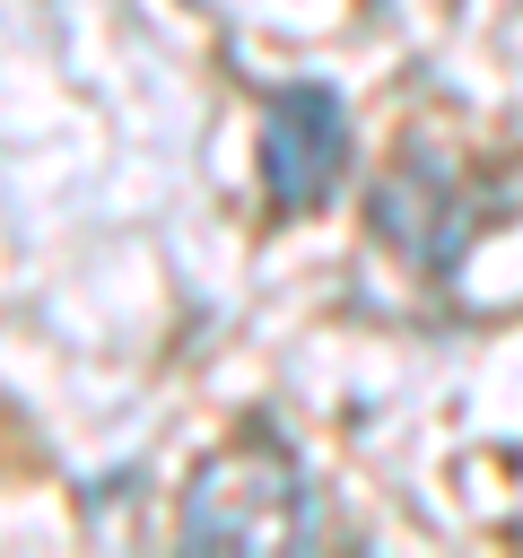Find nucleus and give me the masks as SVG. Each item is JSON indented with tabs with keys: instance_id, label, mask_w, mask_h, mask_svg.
Masks as SVG:
<instances>
[{
	"instance_id": "2",
	"label": "nucleus",
	"mask_w": 523,
	"mask_h": 558,
	"mask_svg": "<svg viewBox=\"0 0 523 558\" xmlns=\"http://www.w3.org/2000/svg\"><path fill=\"white\" fill-rule=\"evenodd\" d=\"M253 166H262V192L270 209H323L349 174V105L340 87L323 78H288L262 96V140H253Z\"/></svg>"
},
{
	"instance_id": "1",
	"label": "nucleus",
	"mask_w": 523,
	"mask_h": 558,
	"mask_svg": "<svg viewBox=\"0 0 523 558\" xmlns=\"http://www.w3.org/2000/svg\"><path fill=\"white\" fill-rule=\"evenodd\" d=\"M174 523H183V549H314L323 497H314L305 462L288 453V436L253 427L192 471Z\"/></svg>"
},
{
	"instance_id": "3",
	"label": "nucleus",
	"mask_w": 523,
	"mask_h": 558,
	"mask_svg": "<svg viewBox=\"0 0 523 558\" xmlns=\"http://www.w3.org/2000/svg\"><path fill=\"white\" fill-rule=\"evenodd\" d=\"M479 218H488V209H471V192L453 183V166L427 157V148H410V157L375 183V235H384L410 270H427V279H445V270L471 253Z\"/></svg>"
}]
</instances>
